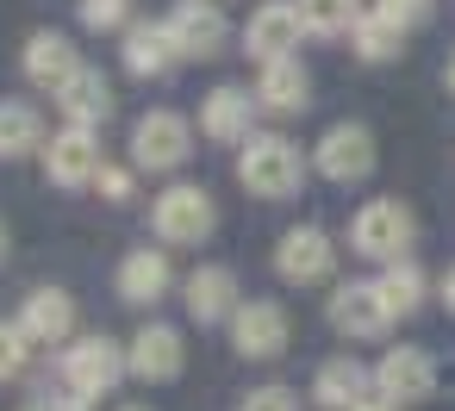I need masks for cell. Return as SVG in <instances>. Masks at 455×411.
<instances>
[{"label": "cell", "mask_w": 455, "mask_h": 411, "mask_svg": "<svg viewBox=\"0 0 455 411\" xmlns=\"http://www.w3.org/2000/svg\"><path fill=\"white\" fill-rule=\"evenodd\" d=\"M26 355H32V336H26L20 324L0 318V380H13V374L26 368Z\"/></svg>", "instance_id": "30"}, {"label": "cell", "mask_w": 455, "mask_h": 411, "mask_svg": "<svg viewBox=\"0 0 455 411\" xmlns=\"http://www.w3.org/2000/svg\"><path fill=\"white\" fill-rule=\"evenodd\" d=\"M94 187H100L113 206H119V200H132V169H113V162H107V169L94 175Z\"/></svg>", "instance_id": "32"}, {"label": "cell", "mask_w": 455, "mask_h": 411, "mask_svg": "<svg viewBox=\"0 0 455 411\" xmlns=\"http://www.w3.org/2000/svg\"><path fill=\"white\" fill-rule=\"evenodd\" d=\"M119 411H150V405H119Z\"/></svg>", "instance_id": "38"}, {"label": "cell", "mask_w": 455, "mask_h": 411, "mask_svg": "<svg viewBox=\"0 0 455 411\" xmlns=\"http://www.w3.org/2000/svg\"><path fill=\"white\" fill-rule=\"evenodd\" d=\"M125 368H132L138 380H175V374L188 368L181 330H175V324H144V330L125 343Z\"/></svg>", "instance_id": "15"}, {"label": "cell", "mask_w": 455, "mask_h": 411, "mask_svg": "<svg viewBox=\"0 0 455 411\" xmlns=\"http://www.w3.org/2000/svg\"><path fill=\"white\" fill-rule=\"evenodd\" d=\"M331 324H337L349 343H374L393 318H387V305H380V287H374V281H343V287L331 293Z\"/></svg>", "instance_id": "14"}, {"label": "cell", "mask_w": 455, "mask_h": 411, "mask_svg": "<svg viewBox=\"0 0 455 411\" xmlns=\"http://www.w3.org/2000/svg\"><path fill=\"white\" fill-rule=\"evenodd\" d=\"M194 156V125L169 107H150L138 125H132V162L138 169H181Z\"/></svg>", "instance_id": "5"}, {"label": "cell", "mask_w": 455, "mask_h": 411, "mask_svg": "<svg viewBox=\"0 0 455 411\" xmlns=\"http://www.w3.org/2000/svg\"><path fill=\"white\" fill-rule=\"evenodd\" d=\"M32 343H69V330H76V299L63 293V287H38V293H26V312L13 318Z\"/></svg>", "instance_id": "20"}, {"label": "cell", "mask_w": 455, "mask_h": 411, "mask_svg": "<svg viewBox=\"0 0 455 411\" xmlns=\"http://www.w3.org/2000/svg\"><path fill=\"white\" fill-rule=\"evenodd\" d=\"M374 13H380L387 26H399V32H411V26H424V20L436 13V0H374Z\"/></svg>", "instance_id": "29"}, {"label": "cell", "mask_w": 455, "mask_h": 411, "mask_svg": "<svg viewBox=\"0 0 455 411\" xmlns=\"http://www.w3.org/2000/svg\"><path fill=\"white\" fill-rule=\"evenodd\" d=\"M163 26H169L175 51H181V57H194V63L219 57V51H225V38H231L225 13H219V0H181V7H175Z\"/></svg>", "instance_id": "10"}, {"label": "cell", "mask_w": 455, "mask_h": 411, "mask_svg": "<svg viewBox=\"0 0 455 411\" xmlns=\"http://www.w3.org/2000/svg\"><path fill=\"white\" fill-rule=\"evenodd\" d=\"M374 392H380L387 405H418V399L436 392V361H430L424 349H411V343H393V349L374 361Z\"/></svg>", "instance_id": "7"}, {"label": "cell", "mask_w": 455, "mask_h": 411, "mask_svg": "<svg viewBox=\"0 0 455 411\" xmlns=\"http://www.w3.org/2000/svg\"><path fill=\"white\" fill-rule=\"evenodd\" d=\"M150 225H156V237H163V243H206V237H212V225H219V206H212V194H206V187L175 181V187H163V194H156Z\"/></svg>", "instance_id": "4"}, {"label": "cell", "mask_w": 455, "mask_h": 411, "mask_svg": "<svg viewBox=\"0 0 455 411\" xmlns=\"http://www.w3.org/2000/svg\"><path fill=\"white\" fill-rule=\"evenodd\" d=\"M355 411H399V405H387V399H368V405H355Z\"/></svg>", "instance_id": "35"}, {"label": "cell", "mask_w": 455, "mask_h": 411, "mask_svg": "<svg viewBox=\"0 0 455 411\" xmlns=\"http://www.w3.org/2000/svg\"><path fill=\"white\" fill-rule=\"evenodd\" d=\"M57 107H63V119H69V125L94 131V125H107V113H113V82H107L94 63H82V75L57 94Z\"/></svg>", "instance_id": "21"}, {"label": "cell", "mask_w": 455, "mask_h": 411, "mask_svg": "<svg viewBox=\"0 0 455 411\" xmlns=\"http://www.w3.org/2000/svg\"><path fill=\"white\" fill-rule=\"evenodd\" d=\"M20 411H63V405H57V399H51V392H38V399H26V405H20Z\"/></svg>", "instance_id": "33"}, {"label": "cell", "mask_w": 455, "mask_h": 411, "mask_svg": "<svg viewBox=\"0 0 455 411\" xmlns=\"http://www.w3.org/2000/svg\"><path fill=\"white\" fill-rule=\"evenodd\" d=\"M76 13L88 32H119V26H132V0H82Z\"/></svg>", "instance_id": "28"}, {"label": "cell", "mask_w": 455, "mask_h": 411, "mask_svg": "<svg viewBox=\"0 0 455 411\" xmlns=\"http://www.w3.org/2000/svg\"><path fill=\"white\" fill-rule=\"evenodd\" d=\"M312 399H318L324 411H355V405L380 399V392H374V368H362L355 355H331V361L312 374Z\"/></svg>", "instance_id": "16"}, {"label": "cell", "mask_w": 455, "mask_h": 411, "mask_svg": "<svg viewBox=\"0 0 455 411\" xmlns=\"http://www.w3.org/2000/svg\"><path fill=\"white\" fill-rule=\"evenodd\" d=\"M443 305H449V312H455V268H449V274H443Z\"/></svg>", "instance_id": "34"}, {"label": "cell", "mask_w": 455, "mask_h": 411, "mask_svg": "<svg viewBox=\"0 0 455 411\" xmlns=\"http://www.w3.org/2000/svg\"><path fill=\"white\" fill-rule=\"evenodd\" d=\"M76 75H82V57H76V44H69L63 32H32V38H26V82H32V88L63 94Z\"/></svg>", "instance_id": "17"}, {"label": "cell", "mask_w": 455, "mask_h": 411, "mask_svg": "<svg viewBox=\"0 0 455 411\" xmlns=\"http://www.w3.org/2000/svg\"><path fill=\"white\" fill-rule=\"evenodd\" d=\"M256 100H262L268 113H306V107H312V75H306V63H299V57L268 63V69L256 75Z\"/></svg>", "instance_id": "23"}, {"label": "cell", "mask_w": 455, "mask_h": 411, "mask_svg": "<svg viewBox=\"0 0 455 411\" xmlns=\"http://www.w3.org/2000/svg\"><path fill=\"white\" fill-rule=\"evenodd\" d=\"M44 144H51V138H44L38 107L0 100V162H20V156H32V150H44Z\"/></svg>", "instance_id": "24"}, {"label": "cell", "mask_w": 455, "mask_h": 411, "mask_svg": "<svg viewBox=\"0 0 455 411\" xmlns=\"http://www.w3.org/2000/svg\"><path fill=\"white\" fill-rule=\"evenodd\" d=\"M237 411H299V399H293L287 386H256V392H250Z\"/></svg>", "instance_id": "31"}, {"label": "cell", "mask_w": 455, "mask_h": 411, "mask_svg": "<svg viewBox=\"0 0 455 411\" xmlns=\"http://www.w3.org/2000/svg\"><path fill=\"white\" fill-rule=\"evenodd\" d=\"M318 175L324 181H362V175H374V131L368 125H331L324 138H318Z\"/></svg>", "instance_id": "11"}, {"label": "cell", "mask_w": 455, "mask_h": 411, "mask_svg": "<svg viewBox=\"0 0 455 411\" xmlns=\"http://www.w3.org/2000/svg\"><path fill=\"white\" fill-rule=\"evenodd\" d=\"M0 262H7V225H0Z\"/></svg>", "instance_id": "37"}, {"label": "cell", "mask_w": 455, "mask_h": 411, "mask_svg": "<svg viewBox=\"0 0 455 411\" xmlns=\"http://www.w3.org/2000/svg\"><path fill=\"white\" fill-rule=\"evenodd\" d=\"M231 343H237V355H250V361H275V355L287 349V305H275V299H243L237 318H231Z\"/></svg>", "instance_id": "12"}, {"label": "cell", "mask_w": 455, "mask_h": 411, "mask_svg": "<svg viewBox=\"0 0 455 411\" xmlns=\"http://www.w3.org/2000/svg\"><path fill=\"white\" fill-rule=\"evenodd\" d=\"M169 287H175V268H169L163 249H132V256L119 262V299H132V305H156Z\"/></svg>", "instance_id": "22"}, {"label": "cell", "mask_w": 455, "mask_h": 411, "mask_svg": "<svg viewBox=\"0 0 455 411\" xmlns=\"http://www.w3.org/2000/svg\"><path fill=\"white\" fill-rule=\"evenodd\" d=\"M349 51H355L362 63H387V57H399V51H405V32H399V26H387L380 13H362V20H355V32H349Z\"/></svg>", "instance_id": "27"}, {"label": "cell", "mask_w": 455, "mask_h": 411, "mask_svg": "<svg viewBox=\"0 0 455 411\" xmlns=\"http://www.w3.org/2000/svg\"><path fill=\"white\" fill-rule=\"evenodd\" d=\"M380 305H387V318H411L418 305H424V293H430V281H424V268L418 262H393V268H380Z\"/></svg>", "instance_id": "25"}, {"label": "cell", "mask_w": 455, "mask_h": 411, "mask_svg": "<svg viewBox=\"0 0 455 411\" xmlns=\"http://www.w3.org/2000/svg\"><path fill=\"white\" fill-rule=\"evenodd\" d=\"M63 392H51L63 411H88L100 392H113L119 386V374H132L125 368V349L113 343V336H82V343H69L63 349Z\"/></svg>", "instance_id": "1"}, {"label": "cell", "mask_w": 455, "mask_h": 411, "mask_svg": "<svg viewBox=\"0 0 455 411\" xmlns=\"http://www.w3.org/2000/svg\"><path fill=\"white\" fill-rule=\"evenodd\" d=\"M293 7H299V20H306L312 38H343L362 20V0H293Z\"/></svg>", "instance_id": "26"}, {"label": "cell", "mask_w": 455, "mask_h": 411, "mask_svg": "<svg viewBox=\"0 0 455 411\" xmlns=\"http://www.w3.org/2000/svg\"><path fill=\"white\" fill-rule=\"evenodd\" d=\"M411 243H418V218H411V206H399V200H368V206L349 218V249L368 256V262H380V268L411 262Z\"/></svg>", "instance_id": "2"}, {"label": "cell", "mask_w": 455, "mask_h": 411, "mask_svg": "<svg viewBox=\"0 0 455 411\" xmlns=\"http://www.w3.org/2000/svg\"><path fill=\"white\" fill-rule=\"evenodd\" d=\"M256 88H212L206 100H200V131L212 138V144H250L256 131Z\"/></svg>", "instance_id": "13"}, {"label": "cell", "mask_w": 455, "mask_h": 411, "mask_svg": "<svg viewBox=\"0 0 455 411\" xmlns=\"http://www.w3.org/2000/svg\"><path fill=\"white\" fill-rule=\"evenodd\" d=\"M181 299H188V318H194V324L237 318V305H243V299H237V274H231L225 262H206V268H194Z\"/></svg>", "instance_id": "18"}, {"label": "cell", "mask_w": 455, "mask_h": 411, "mask_svg": "<svg viewBox=\"0 0 455 411\" xmlns=\"http://www.w3.org/2000/svg\"><path fill=\"white\" fill-rule=\"evenodd\" d=\"M237 181H243L250 194H262V200H287V194H299V181H306V156H299L287 138L256 131V138L237 150Z\"/></svg>", "instance_id": "3"}, {"label": "cell", "mask_w": 455, "mask_h": 411, "mask_svg": "<svg viewBox=\"0 0 455 411\" xmlns=\"http://www.w3.org/2000/svg\"><path fill=\"white\" fill-rule=\"evenodd\" d=\"M100 169H107V156H100V138H94V131H82V125L51 131V144H44V175H51L57 187H94Z\"/></svg>", "instance_id": "9"}, {"label": "cell", "mask_w": 455, "mask_h": 411, "mask_svg": "<svg viewBox=\"0 0 455 411\" xmlns=\"http://www.w3.org/2000/svg\"><path fill=\"white\" fill-rule=\"evenodd\" d=\"M331 268H337V243H331L318 225L281 231V243H275V274H281V281L312 287V281H331Z\"/></svg>", "instance_id": "8"}, {"label": "cell", "mask_w": 455, "mask_h": 411, "mask_svg": "<svg viewBox=\"0 0 455 411\" xmlns=\"http://www.w3.org/2000/svg\"><path fill=\"white\" fill-rule=\"evenodd\" d=\"M443 82H449V94H455V57H449V69H443Z\"/></svg>", "instance_id": "36"}, {"label": "cell", "mask_w": 455, "mask_h": 411, "mask_svg": "<svg viewBox=\"0 0 455 411\" xmlns=\"http://www.w3.org/2000/svg\"><path fill=\"white\" fill-rule=\"evenodd\" d=\"M299 38H306V20H299L293 0H262V7L250 13V26H243V51H250L262 69L299 57Z\"/></svg>", "instance_id": "6"}, {"label": "cell", "mask_w": 455, "mask_h": 411, "mask_svg": "<svg viewBox=\"0 0 455 411\" xmlns=\"http://www.w3.org/2000/svg\"><path fill=\"white\" fill-rule=\"evenodd\" d=\"M119 51H125V69H132V75H144V82H150V75H169V69H175V57H181L163 20H132Z\"/></svg>", "instance_id": "19"}]
</instances>
